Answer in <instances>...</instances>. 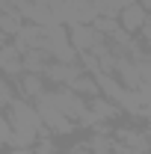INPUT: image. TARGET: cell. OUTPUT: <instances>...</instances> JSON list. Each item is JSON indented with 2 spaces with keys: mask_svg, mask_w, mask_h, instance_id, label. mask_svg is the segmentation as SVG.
Listing matches in <instances>:
<instances>
[{
  "mask_svg": "<svg viewBox=\"0 0 151 154\" xmlns=\"http://www.w3.org/2000/svg\"><path fill=\"white\" fill-rule=\"evenodd\" d=\"M68 30H71V45H74L80 54L92 51L95 42H101V38H104V33H98L92 24H71Z\"/></svg>",
  "mask_w": 151,
  "mask_h": 154,
  "instance_id": "277c9868",
  "label": "cell"
},
{
  "mask_svg": "<svg viewBox=\"0 0 151 154\" xmlns=\"http://www.w3.org/2000/svg\"><path fill=\"white\" fill-rule=\"evenodd\" d=\"M45 80H48L45 74H30V71H24L21 77H15V89H18L21 98L39 101V98L48 92V83H45Z\"/></svg>",
  "mask_w": 151,
  "mask_h": 154,
  "instance_id": "3957f363",
  "label": "cell"
},
{
  "mask_svg": "<svg viewBox=\"0 0 151 154\" xmlns=\"http://www.w3.org/2000/svg\"><path fill=\"white\" fill-rule=\"evenodd\" d=\"M3 154H9V151H3Z\"/></svg>",
  "mask_w": 151,
  "mask_h": 154,
  "instance_id": "4fadbf2b",
  "label": "cell"
},
{
  "mask_svg": "<svg viewBox=\"0 0 151 154\" xmlns=\"http://www.w3.org/2000/svg\"><path fill=\"white\" fill-rule=\"evenodd\" d=\"M139 3H142V6H145V9L151 12V0H139Z\"/></svg>",
  "mask_w": 151,
  "mask_h": 154,
  "instance_id": "7c38bea8",
  "label": "cell"
},
{
  "mask_svg": "<svg viewBox=\"0 0 151 154\" xmlns=\"http://www.w3.org/2000/svg\"><path fill=\"white\" fill-rule=\"evenodd\" d=\"M119 21H122V27H125L131 36H139L142 27L151 21V12L142 6V3H133V6H125V9L119 12Z\"/></svg>",
  "mask_w": 151,
  "mask_h": 154,
  "instance_id": "7a4b0ae2",
  "label": "cell"
},
{
  "mask_svg": "<svg viewBox=\"0 0 151 154\" xmlns=\"http://www.w3.org/2000/svg\"><path fill=\"white\" fill-rule=\"evenodd\" d=\"M116 77H119V80H122V86H125V89H131V92H136V89L142 86L139 65H136L131 57H119V65H116Z\"/></svg>",
  "mask_w": 151,
  "mask_h": 154,
  "instance_id": "5b68a950",
  "label": "cell"
},
{
  "mask_svg": "<svg viewBox=\"0 0 151 154\" xmlns=\"http://www.w3.org/2000/svg\"><path fill=\"white\" fill-rule=\"evenodd\" d=\"M68 89H74L77 95H83V98H98V95H101V86H98L95 74H89V71H86V74H80Z\"/></svg>",
  "mask_w": 151,
  "mask_h": 154,
  "instance_id": "ba28073f",
  "label": "cell"
},
{
  "mask_svg": "<svg viewBox=\"0 0 151 154\" xmlns=\"http://www.w3.org/2000/svg\"><path fill=\"white\" fill-rule=\"evenodd\" d=\"M51 62L54 57L48 51H24V71H30V74H45Z\"/></svg>",
  "mask_w": 151,
  "mask_h": 154,
  "instance_id": "52a82bcc",
  "label": "cell"
},
{
  "mask_svg": "<svg viewBox=\"0 0 151 154\" xmlns=\"http://www.w3.org/2000/svg\"><path fill=\"white\" fill-rule=\"evenodd\" d=\"M3 151H9V154H36V148H3Z\"/></svg>",
  "mask_w": 151,
  "mask_h": 154,
  "instance_id": "8fae6325",
  "label": "cell"
},
{
  "mask_svg": "<svg viewBox=\"0 0 151 154\" xmlns=\"http://www.w3.org/2000/svg\"><path fill=\"white\" fill-rule=\"evenodd\" d=\"M80 74H86V68H83L80 62H59V59H54V62L48 65V71H45V77H48L54 86H71Z\"/></svg>",
  "mask_w": 151,
  "mask_h": 154,
  "instance_id": "6da1fadb",
  "label": "cell"
},
{
  "mask_svg": "<svg viewBox=\"0 0 151 154\" xmlns=\"http://www.w3.org/2000/svg\"><path fill=\"white\" fill-rule=\"evenodd\" d=\"M89 107H92V113L98 116L101 122H119V119H125V110H122V104L110 101L107 95L89 98Z\"/></svg>",
  "mask_w": 151,
  "mask_h": 154,
  "instance_id": "8992f818",
  "label": "cell"
},
{
  "mask_svg": "<svg viewBox=\"0 0 151 154\" xmlns=\"http://www.w3.org/2000/svg\"><path fill=\"white\" fill-rule=\"evenodd\" d=\"M89 148H92V154H113L116 139L113 136H101V134H89Z\"/></svg>",
  "mask_w": 151,
  "mask_h": 154,
  "instance_id": "9c48e42d",
  "label": "cell"
},
{
  "mask_svg": "<svg viewBox=\"0 0 151 154\" xmlns=\"http://www.w3.org/2000/svg\"><path fill=\"white\" fill-rule=\"evenodd\" d=\"M92 27H95V30H98V33H104V36H107V38H113L116 33L122 30V21H119V18H110V15H98Z\"/></svg>",
  "mask_w": 151,
  "mask_h": 154,
  "instance_id": "30bf717a",
  "label": "cell"
}]
</instances>
